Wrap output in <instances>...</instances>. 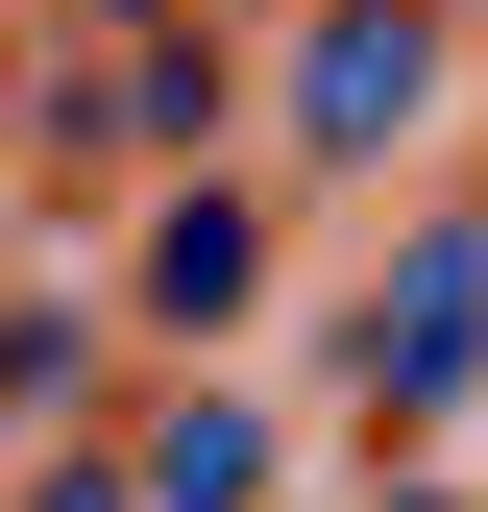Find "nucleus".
Returning a JSON list of instances; mask_svg holds the SVG:
<instances>
[{
    "label": "nucleus",
    "mask_w": 488,
    "mask_h": 512,
    "mask_svg": "<svg viewBox=\"0 0 488 512\" xmlns=\"http://www.w3.org/2000/svg\"><path fill=\"white\" fill-rule=\"evenodd\" d=\"M366 366H391V391H464L488 366V220H440L391 293H366Z\"/></svg>",
    "instance_id": "2"
},
{
    "label": "nucleus",
    "mask_w": 488,
    "mask_h": 512,
    "mask_svg": "<svg viewBox=\"0 0 488 512\" xmlns=\"http://www.w3.org/2000/svg\"><path fill=\"white\" fill-rule=\"evenodd\" d=\"M98 488H171V512H220V488H269V415H244V391H171V415L98 464Z\"/></svg>",
    "instance_id": "4"
},
{
    "label": "nucleus",
    "mask_w": 488,
    "mask_h": 512,
    "mask_svg": "<svg viewBox=\"0 0 488 512\" xmlns=\"http://www.w3.org/2000/svg\"><path fill=\"white\" fill-rule=\"evenodd\" d=\"M122 293H147L171 342H220V317L269 293V220H244V196H171V220H147V269H122Z\"/></svg>",
    "instance_id": "3"
},
{
    "label": "nucleus",
    "mask_w": 488,
    "mask_h": 512,
    "mask_svg": "<svg viewBox=\"0 0 488 512\" xmlns=\"http://www.w3.org/2000/svg\"><path fill=\"white\" fill-rule=\"evenodd\" d=\"M415 98H440V0H318V25H293V74H269V122H293L318 171H391Z\"/></svg>",
    "instance_id": "1"
}]
</instances>
